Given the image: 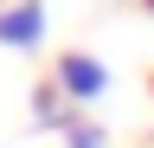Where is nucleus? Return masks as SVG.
I'll return each mask as SVG.
<instances>
[{"mask_svg": "<svg viewBox=\"0 0 154 148\" xmlns=\"http://www.w3.org/2000/svg\"><path fill=\"white\" fill-rule=\"evenodd\" d=\"M148 7H154V0H148Z\"/></svg>", "mask_w": 154, "mask_h": 148, "instance_id": "39448f33", "label": "nucleus"}, {"mask_svg": "<svg viewBox=\"0 0 154 148\" xmlns=\"http://www.w3.org/2000/svg\"><path fill=\"white\" fill-rule=\"evenodd\" d=\"M38 39H45V0L0 7V45H7V52H32Z\"/></svg>", "mask_w": 154, "mask_h": 148, "instance_id": "f03ea898", "label": "nucleus"}, {"mask_svg": "<svg viewBox=\"0 0 154 148\" xmlns=\"http://www.w3.org/2000/svg\"><path fill=\"white\" fill-rule=\"evenodd\" d=\"M32 122L64 135V129H71V97H64L58 84H38V90H32Z\"/></svg>", "mask_w": 154, "mask_h": 148, "instance_id": "7ed1b4c3", "label": "nucleus"}, {"mask_svg": "<svg viewBox=\"0 0 154 148\" xmlns=\"http://www.w3.org/2000/svg\"><path fill=\"white\" fill-rule=\"evenodd\" d=\"M51 84L64 90L71 103H96V97L109 90V65L90 58V52H64V58H58V71H51Z\"/></svg>", "mask_w": 154, "mask_h": 148, "instance_id": "f257e3e1", "label": "nucleus"}, {"mask_svg": "<svg viewBox=\"0 0 154 148\" xmlns=\"http://www.w3.org/2000/svg\"><path fill=\"white\" fill-rule=\"evenodd\" d=\"M64 148H109V135L96 122H84V116H71V129H64Z\"/></svg>", "mask_w": 154, "mask_h": 148, "instance_id": "20e7f679", "label": "nucleus"}]
</instances>
